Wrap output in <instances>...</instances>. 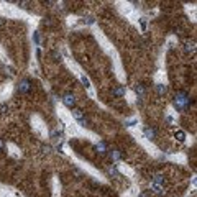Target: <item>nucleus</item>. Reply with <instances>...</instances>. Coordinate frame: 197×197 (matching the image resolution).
<instances>
[{"label": "nucleus", "mask_w": 197, "mask_h": 197, "mask_svg": "<svg viewBox=\"0 0 197 197\" xmlns=\"http://www.w3.org/2000/svg\"><path fill=\"white\" fill-rule=\"evenodd\" d=\"M191 104V98H189L187 92H177L174 97V107L177 110H186Z\"/></svg>", "instance_id": "f257e3e1"}, {"label": "nucleus", "mask_w": 197, "mask_h": 197, "mask_svg": "<svg viewBox=\"0 0 197 197\" xmlns=\"http://www.w3.org/2000/svg\"><path fill=\"white\" fill-rule=\"evenodd\" d=\"M62 104L69 108H74L76 107V97H74L72 94H66V95L62 97Z\"/></svg>", "instance_id": "f03ea898"}, {"label": "nucleus", "mask_w": 197, "mask_h": 197, "mask_svg": "<svg viewBox=\"0 0 197 197\" xmlns=\"http://www.w3.org/2000/svg\"><path fill=\"white\" fill-rule=\"evenodd\" d=\"M30 89H31V84H30V80H28V79H25V80L20 82V86H18V92H20V94L28 92Z\"/></svg>", "instance_id": "7ed1b4c3"}, {"label": "nucleus", "mask_w": 197, "mask_h": 197, "mask_svg": "<svg viewBox=\"0 0 197 197\" xmlns=\"http://www.w3.org/2000/svg\"><path fill=\"white\" fill-rule=\"evenodd\" d=\"M184 51L186 53H194L195 51V41H186L184 43Z\"/></svg>", "instance_id": "20e7f679"}, {"label": "nucleus", "mask_w": 197, "mask_h": 197, "mask_svg": "<svg viewBox=\"0 0 197 197\" xmlns=\"http://www.w3.org/2000/svg\"><path fill=\"white\" fill-rule=\"evenodd\" d=\"M95 150H97V153H98V154H102V156H104V154L108 151V150H107V145H105L104 141L97 143V145H95Z\"/></svg>", "instance_id": "39448f33"}, {"label": "nucleus", "mask_w": 197, "mask_h": 197, "mask_svg": "<svg viewBox=\"0 0 197 197\" xmlns=\"http://www.w3.org/2000/svg\"><path fill=\"white\" fill-rule=\"evenodd\" d=\"M72 117L76 118L77 122H79V120H82V118H84V112L80 110V108L74 107V108H72Z\"/></svg>", "instance_id": "423d86ee"}, {"label": "nucleus", "mask_w": 197, "mask_h": 197, "mask_svg": "<svg viewBox=\"0 0 197 197\" xmlns=\"http://www.w3.org/2000/svg\"><path fill=\"white\" fill-rule=\"evenodd\" d=\"M145 135H146L148 140H154V138H156V130L148 126V128H145Z\"/></svg>", "instance_id": "0eeeda50"}, {"label": "nucleus", "mask_w": 197, "mask_h": 197, "mask_svg": "<svg viewBox=\"0 0 197 197\" xmlns=\"http://www.w3.org/2000/svg\"><path fill=\"white\" fill-rule=\"evenodd\" d=\"M112 94H114L115 97H122V95H125V87H123V86L115 87V89L112 90Z\"/></svg>", "instance_id": "6e6552de"}, {"label": "nucleus", "mask_w": 197, "mask_h": 197, "mask_svg": "<svg viewBox=\"0 0 197 197\" xmlns=\"http://www.w3.org/2000/svg\"><path fill=\"white\" fill-rule=\"evenodd\" d=\"M151 187H153V192H154V194H159V195H163V194H164V187H163V184H153Z\"/></svg>", "instance_id": "1a4fd4ad"}, {"label": "nucleus", "mask_w": 197, "mask_h": 197, "mask_svg": "<svg viewBox=\"0 0 197 197\" xmlns=\"http://www.w3.org/2000/svg\"><path fill=\"white\" fill-rule=\"evenodd\" d=\"M156 90H158V94H159V95H166V92H168L166 86H163V84H158V86H156Z\"/></svg>", "instance_id": "9d476101"}, {"label": "nucleus", "mask_w": 197, "mask_h": 197, "mask_svg": "<svg viewBox=\"0 0 197 197\" xmlns=\"http://www.w3.org/2000/svg\"><path fill=\"white\" fill-rule=\"evenodd\" d=\"M174 136H176V140H179V141H184L186 140V133L181 132V130H177V132L174 133Z\"/></svg>", "instance_id": "9b49d317"}, {"label": "nucleus", "mask_w": 197, "mask_h": 197, "mask_svg": "<svg viewBox=\"0 0 197 197\" xmlns=\"http://www.w3.org/2000/svg\"><path fill=\"white\" fill-rule=\"evenodd\" d=\"M163 181H164L163 174H154V177H153V184H163Z\"/></svg>", "instance_id": "f8f14e48"}, {"label": "nucleus", "mask_w": 197, "mask_h": 197, "mask_svg": "<svg viewBox=\"0 0 197 197\" xmlns=\"http://www.w3.org/2000/svg\"><path fill=\"white\" fill-rule=\"evenodd\" d=\"M135 90H136V94H138V95H143V94H145V87H143L141 84H138V86L135 87Z\"/></svg>", "instance_id": "ddd939ff"}, {"label": "nucleus", "mask_w": 197, "mask_h": 197, "mask_svg": "<svg viewBox=\"0 0 197 197\" xmlns=\"http://www.w3.org/2000/svg\"><path fill=\"white\" fill-rule=\"evenodd\" d=\"M80 80H82V84H84L86 87H90V82H89V79H87L86 76H82V77H80Z\"/></svg>", "instance_id": "4468645a"}, {"label": "nucleus", "mask_w": 197, "mask_h": 197, "mask_svg": "<svg viewBox=\"0 0 197 197\" xmlns=\"http://www.w3.org/2000/svg\"><path fill=\"white\" fill-rule=\"evenodd\" d=\"M118 158H120V151L118 150L112 151V159H118Z\"/></svg>", "instance_id": "2eb2a0df"}, {"label": "nucleus", "mask_w": 197, "mask_h": 197, "mask_svg": "<svg viewBox=\"0 0 197 197\" xmlns=\"http://www.w3.org/2000/svg\"><path fill=\"white\" fill-rule=\"evenodd\" d=\"M5 71L8 72V76H15V71H13V68H10V66H7Z\"/></svg>", "instance_id": "dca6fc26"}, {"label": "nucleus", "mask_w": 197, "mask_h": 197, "mask_svg": "<svg viewBox=\"0 0 197 197\" xmlns=\"http://www.w3.org/2000/svg\"><path fill=\"white\" fill-rule=\"evenodd\" d=\"M138 197H151V191H143Z\"/></svg>", "instance_id": "f3484780"}, {"label": "nucleus", "mask_w": 197, "mask_h": 197, "mask_svg": "<svg viewBox=\"0 0 197 197\" xmlns=\"http://www.w3.org/2000/svg\"><path fill=\"white\" fill-rule=\"evenodd\" d=\"M79 123L82 126H89V120H87V118H82V120H79Z\"/></svg>", "instance_id": "a211bd4d"}, {"label": "nucleus", "mask_w": 197, "mask_h": 197, "mask_svg": "<svg viewBox=\"0 0 197 197\" xmlns=\"http://www.w3.org/2000/svg\"><path fill=\"white\" fill-rule=\"evenodd\" d=\"M7 110H8V107H7L5 104H3V105H0V112H2V114H5Z\"/></svg>", "instance_id": "6ab92c4d"}, {"label": "nucleus", "mask_w": 197, "mask_h": 197, "mask_svg": "<svg viewBox=\"0 0 197 197\" xmlns=\"http://www.w3.org/2000/svg\"><path fill=\"white\" fill-rule=\"evenodd\" d=\"M43 151H44V153H49V151H51V146H49V145H44V146H43Z\"/></svg>", "instance_id": "aec40b11"}, {"label": "nucleus", "mask_w": 197, "mask_h": 197, "mask_svg": "<svg viewBox=\"0 0 197 197\" xmlns=\"http://www.w3.org/2000/svg\"><path fill=\"white\" fill-rule=\"evenodd\" d=\"M140 23H141V28L145 30V28H146V20H145V18H141V20H140Z\"/></svg>", "instance_id": "412c9836"}, {"label": "nucleus", "mask_w": 197, "mask_h": 197, "mask_svg": "<svg viewBox=\"0 0 197 197\" xmlns=\"http://www.w3.org/2000/svg\"><path fill=\"white\" fill-rule=\"evenodd\" d=\"M35 41H36V43H40V35H38V33H35Z\"/></svg>", "instance_id": "4be33fe9"}, {"label": "nucleus", "mask_w": 197, "mask_h": 197, "mask_svg": "<svg viewBox=\"0 0 197 197\" xmlns=\"http://www.w3.org/2000/svg\"><path fill=\"white\" fill-rule=\"evenodd\" d=\"M2 150H3V140L0 138V151H2Z\"/></svg>", "instance_id": "5701e85b"}, {"label": "nucleus", "mask_w": 197, "mask_h": 197, "mask_svg": "<svg viewBox=\"0 0 197 197\" xmlns=\"http://www.w3.org/2000/svg\"><path fill=\"white\" fill-rule=\"evenodd\" d=\"M3 23H5V20H2V18H0V26H3Z\"/></svg>", "instance_id": "b1692460"}]
</instances>
